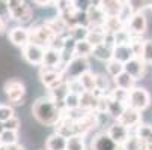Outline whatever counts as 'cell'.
I'll return each mask as SVG.
<instances>
[{
	"instance_id": "cell-1",
	"label": "cell",
	"mask_w": 152,
	"mask_h": 150,
	"mask_svg": "<svg viewBox=\"0 0 152 150\" xmlns=\"http://www.w3.org/2000/svg\"><path fill=\"white\" fill-rule=\"evenodd\" d=\"M32 114L42 126H56L63 116V110L50 96H41L32 105Z\"/></svg>"
},
{
	"instance_id": "cell-2",
	"label": "cell",
	"mask_w": 152,
	"mask_h": 150,
	"mask_svg": "<svg viewBox=\"0 0 152 150\" xmlns=\"http://www.w3.org/2000/svg\"><path fill=\"white\" fill-rule=\"evenodd\" d=\"M9 15L20 24H27L33 20V8L26 0H8Z\"/></svg>"
},
{
	"instance_id": "cell-3",
	"label": "cell",
	"mask_w": 152,
	"mask_h": 150,
	"mask_svg": "<svg viewBox=\"0 0 152 150\" xmlns=\"http://www.w3.org/2000/svg\"><path fill=\"white\" fill-rule=\"evenodd\" d=\"M56 36H59L51 26L47 23V21H42V23L35 24L30 29V42H35V44H39L42 47H50L51 42L56 39Z\"/></svg>"
},
{
	"instance_id": "cell-4",
	"label": "cell",
	"mask_w": 152,
	"mask_h": 150,
	"mask_svg": "<svg viewBox=\"0 0 152 150\" xmlns=\"http://www.w3.org/2000/svg\"><path fill=\"white\" fill-rule=\"evenodd\" d=\"M91 69L89 66V60L88 57H83V56H72V59H69L63 66V75L65 80L69 81V80H75L80 78L84 72H88Z\"/></svg>"
},
{
	"instance_id": "cell-5",
	"label": "cell",
	"mask_w": 152,
	"mask_h": 150,
	"mask_svg": "<svg viewBox=\"0 0 152 150\" xmlns=\"http://www.w3.org/2000/svg\"><path fill=\"white\" fill-rule=\"evenodd\" d=\"M3 90H5V95L9 99L11 104H14V105L24 104V99H26V86H24L23 81H20V80H9V81L5 83Z\"/></svg>"
},
{
	"instance_id": "cell-6",
	"label": "cell",
	"mask_w": 152,
	"mask_h": 150,
	"mask_svg": "<svg viewBox=\"0 0 152 150\" xmlns=\"http://www.w3.org/2000/svg\"><path fill=\"white\" fill-rule=\"evenodd\" d=\"M21 54L23 59L33 66H42V62H44V54H45V47H42L35 42H29L27 45H24L21 48Z\"/></svg>"
},
{
	"instance_id": "cell-7",
	"label": "cell",
	"mask_w": 152,
	"mask_h": 150,
	"mask_svg": "<svg viewBox=\"0 0 152 150\" xmlns=\"http://www.w3.org/2000/svg\"><path fill=\"white\" fill-rule=\"evenodd\" d=\"M39 78H41V83L48 90L59 87L62 83L66 81L62 69H53V68H44V66H42V69L39 72Z\"/></svg>"
},
{
	"instance_id": "cell-8",
	"label": "cell",
	"mask_w": 152,
	"mask_h": 150,
	"mask_svg": "<svg viewBox=\"0 0 152 150\" xmlns=\"http://www.w3.org/2000/svg\"><path fill=\"white\" fill-rule=\"evenodd\" d=\"M128 105L133 107V108H136V110H139V111H145L151 105L149 92L146 89H143V87H134L131 92H129Z\"/></svg>"
},
{
	"instance_id": "cell-9",
	"label": "cell",
	"mask_w": 152,
	"mask_h": 150,
	"mask_svg": "<svg viewBox=\"0 0 152 150\" xmlns=\"http://www.w3.org/2000/svg\"><path fill=\"white\" fill-rule=\"evenodd\" d=\"M98 128V117L96 111H88L86 114L80 116L75 119V134L86 135L89 134L92 129Z\"/></svg>"
},
{
	"instance_id": "cell-10",
	"label": "cell",
	"mask_w": 152,
	"mask_h": 150,
	"mask_svg": "<svg viewBox=\"0 0 152 150\" xmlns=\"http://www.w3.org/2000/svg\"><path fill=\"white\" fill-rule=\"evenodd\" d=\"M91 150H122V149L107 132H101L92 138Z\"/></svg>"
},
{
	"instance_id": "cell-11",
	"label": "cell",
	"mask_w": 152,
	"mask_h": 150,
	"mask_svg": "<svg viewBox=\"0 0 152 150\" xmlns=\"http://www.w3.org/2000/svg\"><path fill=\"white\" fill-rule=\"evenodd\" d=\"M63 54L62 51L53 48V47H47L45 48V54H44V62L42 66L44 68H53V69H62L63 71Z\"/></svg>"
},
{
	"instance_id": "cell-12",
	"label": "cell",
	"mask_w": 152,
	"mask_h": 150,
	"mask_svg": "<svg viewBox=\"0 0 152 150\" xmlns=\"http://www.w3.org/2000/svg\"><path fill=\"white\" fill-rule=\"evenodd\" d=\"M124 68L125 71L129 74V75H133L136 80H140L146 75V69H148V65L145 63V60L142 57H133L131 60H128L126 63H124Z\"/></svg>"
},
{
	"instance_id": "cell-13",
	"label": "cell",
	"mask_w": 152,
	"mask_h": 150,
	"mask_svg": "<svg viewBox=\"0 0 152 150\" xmlns=\"http://www.w3.org/2000/svg\"><path fill=\"white\" fill-rule=\"evenodd\" d=\"M118 122L125 125L128 129H136V128L142 123V111H139V110L128 105L125 108V111L122 113V116L118 119Z\"/></svg>"
},
{
	"instance_id": "cell-14",
	"label": "cell",
	"mask_w": 152,
	"mask_h": 150,
	"mask_svg": "<svg viewBox=\"0 0 152 150\" xmlns=\"http://www.w3.org/2000/svg\"><path fill=\"white\" fill-rule=\"evenodd\" d=\"M126 29L131 32L133 35H137V36H143L146 33V29H148V21H146V17L143 12H136L133 14V17L129 18V21L126 23Z\"/></svg>"
},
{
	"instance_id": "cell-15",
	"label": "cell",
	"mask_w": 152,
	"mask_h": 150,
	"mask_svg": "<svg viewBox=\"0 0 152 150\" xmlns=\"http://www.w3.org/2000/svg\"><path fill=\"white\" fill-rule=\"evenodd\" d=\"M129 131H131V129H128L125 125H122L121 122L115 120L112 125H108V128H107L105 132L110 135L119 146H122V144L126 141V138L131 135V134H129Z\"/></svg>"
},
{
	"instance_id": "cell-16",
	"label": "cell",
	"mask_w": 152,
	"mask_h": 150,
	"mask_svg": "<svg viewBox=\"0 0 152 150\" xmlns=\"http://www.w3.org/2000/svg\"><path fill=\"white\" fill-rule=\"evenodd\" d=\"M9 41L15 47H20L23 48L24 45H27L30 42V29H26L23 26H18V27H14L11 29L9 32Z\"/></svg>"
},
{
	"instance_id": "cell-17",
	"label": "cell",
	"mask_w": 152,
	"mask_h": 150,
	"mask_svg": "<svg viewBox=\"0 0 152 150\" xmlns=\"http://www.w3.org/2000/svg\"><path fill=\"white\" fill-rule=\"evenodd\" d=\"M75 119H77V117L63 113L62 119H60V120L57 122V125H56V132L65 135L66 138L71 137V135H74V134H75Z\"/></svg>"
},
{
	"instance_id": "cell-18",
	"label": "cell",
	"mask_w": 152,
	"mask_h": 150,
	"mask_svg": "<svg viewBox=\"0 0 152 150\" xmlns=\"http://www.w3.org/2000/svg\"><path fill=\"white\" fill-rule=\"evenodd\" d=\"M86 18H88L89 26H104L107 14L99 5H92L88 11H86Z\"/></svg>"
},
{
	"instance_id": "cell-19",
	"label": "cell",
	"mask_w": 152,
	"mask_h": 150,
	"mask_svg": "<svg viewBox=\"0 0 152 150\" xmlns=\"http://www.w3.org/2000/svg\"><path fill=\"white\" fill-rule=\"evenodd\" d=\"M99 95H104V93H101L98 90H94V92H88V90H86V92H83L81 96H80V110L95 111Z\"/></svg>"
},
{
	"instance_id": "cell-20",
	"label": "cell",
	"mask_w": 152,
	"mask_h": 150,
	"mask_svg": "<svg viewBox=\"0 0 152 150\" xmlns=\"http://www.w3.org/2000/svg\"><path fill=\"white\" fill-rule=\"evenodd\" d=\"M113 51H115V45L112 44V42H102V44L94 47V53L92 56L101 62H108L110 59H113Z\"/></svg>"
},
{
	"instance_id": "cell-21",
	"label": "cell",
	"mask_w": 152,
	"mask_h": 150,
	"mask_svg": "<svg viewBox=\"0 0 152 150\" xmlns=\"http://www.w3.org/2000/svg\"><path fill=\"white\" fill-rule=\"evenodd\" d=\"M133 57H136L133 45L131 44H122V45H115V51H113V59L126 63L128 60H131Z\"/></svg>"
},
{
	"instance_id": "cell-22",
	"label": "cell",
	"mask_w": 152,
	"mask_h": 150,
	"mask_svg": "<svg viewBox=\"0 0 152 150\" xmlns=\"http://www.w3.org/2000/svg\"><path fill=\"white\" fill-rule=\"evenodd\" d=\"M66 144H68V138L59 134V132H54L51 134L47 141H45V149L47 150H66Z\"/></svg>"
},
{
	"instance_id": "cell-23",
	"label": "cell",
	"mask_w": 152,
	"mask_h": 150,
	"mask_svg": "<svg viewBox=\"0 0 152 150\" xmlns=\"http://www.w3.org/2000/svg\"><path fill=\"white\" fill-rule=\"evenodd\" d=\"M69 93V87H68V83L65 81V83H62L59 87H56V89H51L50 90V93H48V96L60 107V108L65 111V108H63V101H65V98H66V95Z\"/></svg>"
},
{
	"instance_id": "cell-24",
	"label": "cell",
	"mask_w": 152,
	"mask_h": 150,
	"mask_svg": "<svg viewBox=\"0 0 152 150\" xmlns=\"http://www.w3.org/2000/svg\"><path fill=\"white\" fill-rule=\"evenodd\" d=\"M125 27H126L125 21L119 15H107L105 23H104V29H105L107 33H116V32H119Z\"/></svg>"
},
{
	"instance_id": "cell-25",
	"label": "cell",
	"mask_w": 152,
	"mask_h": 150,
	"mask_svg": "<svg viewBox=\"0 0 152 150\" xmlns=\"http://www.w3.org/2000/svg\"><path fill=\"white\" fill-rule=\"evenodd\" d=\"M113 81H115L116 87H121V89H125V90H133L136 87V81L137 80L133 75H129L126 71H124L118 77H115Z\"/></svg>"
},
{
	"instance_id": "cell-26",
	"label": "cell",
	"mask_w": 152,
	"mask_h": 150,
	"mask_svg": "<svg viewBox=\"0 0 152 150\" xmlns=\"http://www.w3.org/2000/svg\"><path fill=\"white\" fill-rule=\"evenodd\" d=\"M126 104H124V102H121V101H116V99H113V98H110V95H108V105H107V113L112 116V119L113 120H118L121 116H122V113L125 111V108H126Z\"/></svg>"
},
{
	"instance_id": "cell-27",
	"label": "cell",
	"mask_w": 152,
	"mask_h": 150,
	"mask_svg": "<svg viewBox=\"0 0 152 150\" xmlns=\"http://www.w3.org/2000/svg\"><path fill=\"white\" fill-rule=\"evenodd\" d=\"M121 149L122 150H148V146L142 138H139L134 134V135H129L126 138V141L121 146Z\"/></svg>"
},
{
	"instance_id": "cell-28",
	"label": "cell",
	"mask_w": 152,
	"mask_h": 150,
	"mask_svg": "<svg viewBox=\"0 0 152 150\" xmlns=\"http://www.w3.org/2000/svg\"><path fill=\"white\" fill-rule=\"evenodd\" d=\"M124 5V0H101V8L107 15H119Z\"/></svg>"
},
{
	"instance_id": "cell-29",
	"label": "cell",
	"mask_w": 152,
	"mask_h": 150,
	"mask_svg": "<svg viewBox=\"0 0 152 150\" xmlns=\"http://www.w3.org/2000/svg\"><path fill=\"white\" fill-rule=\"evenodd\" d=\"M94 53V45L88 39H81L77 41L74 45V56H83V57H89Z\"/></svg>"
},
{
	"instance_id": "cell-30",
	"label": "cell",
	"mask_w": 152,
	"mask_h": 150,
	"mask_svg": "<svg viewBox=\"0 0 152 150\" xmlns=\"http://www.w3.org/2000/svg\"><path fill=\"white\" fill-rule=\"evenodd\" d=\"M80 93H75V92H71L66 95V98H65L63 101V108L65 111H77L80 110Z\"/></svg>"
},
{
	"instance_id": "cell-31",
	"label": "cell",
	"mask_w": 152,
	"mask_h": 150,
	"mask_svg": "<svg viewBox=\"0 0 152 150\" xmlns=\"http://www.w3.org/2000/svg\"><path fill=\"white\" fill-rule=\"evenodd\" d=\"M88 33H89V26H84V24H77V26H72L68 29V36L72 38L75 42L86 39Z\"/></svg>"
},
{
	"instance_id": "cell-32",
	"label": "cell",
	"mask_w": 152,
	"mask_h": 150,
	"mask_svg": "<svg viewBox=\"0 0 152 150\" xmlns=\"http://www.w3.org/2000/svg\"><path fill=\"white\" fill-rule=\"evenodd\" d=\"M80 81H81V84H83L84 90H88V92L96 90V74H94L91 69H89L88 72H84V74L80 77Z\"/></svg>"
},
{
	"instance_id": "cell-33",
	"label": "cell",
	"mask_w": 152,
	"mask_h": 150,
	"mask_svg": "<svg viewBox=\"0 0 152 150\" xmlns=\"http://www.w3.org/2000/svg\"><path fill=\"white\" fill-rule=\"evenodd\" d=\"M105 71H107V74L110 75L112 78H115L121 72H124L125 68H124V63L122 62H119L116 59H110L108 62H105Z\"/></svg>"
},
{
	"instance_id": "cell-34",
	"label": "cell",
	"mask_w": 152,
	"mask_h": 150,
	"mask_svg": "<svg viewBox=\"0 0 152 150\" xmlns=\"http://www.w3.org/2000/svg\"><path fill=\"white\" fill-rule=\"evenodd\" d=\"M66 150H86V143H84V135L74 134L68 137V144Z\"/></svg>"
},
{
	"instance_id": "cell-35",
	"label": "cell",
	"mask_w": 152,
	"mask_h": 150,
	"mask_svg": "<svg viewBox=\"0 0 152 150\" xmlns=\"http://www.w3.org/2000/svg\"><path fill=\"white\" fill-rule=\"evenodd\" d=\"M139 138H142L145 143H146V146H148V143L152 140V125H143V123H140L137 128H136V132H134Z\"/></svg>"
},
{
	"instance_id": "cell-36",
	"label": "cell",
	"mask_w": 152,
	"mask_h": 150,
	"mask_svg": "<svg viewBox=\"0 0 152 150\" xmlns=\"http://www.w3.org/2000/svg\"><path fill=\"white\" fill-rule=\"evenodd\" d=\"M128 6L133 9V12H143L146 8H152V0H125Z\"/></svg>"
},
{
	"instance_id": "cell-37",
	"label": "cell",
	"mask_w": 152,
	"mask_h": 150,
	"mask_svg": "<svg viewBox=\"0 0 152 150\" xmlns=\"http://www.w3.org/2000/svg\"><path fill=\"white\" fill-rule=\"evenodd\" d=\"M18 143V134L17 131H11V129H5L0 135V146H8V144H14Z\"/></svg>"
},
{
	"instance_id": "cell-38",
	"label": "cell",
	"mask_w": 152,
	"mask_h": 150,
	"mask_svg": "<svg viewBox=\"0 0 152 150\" xmlns=\"http://www.w3.org/2000/svg\"><path fill=\"white\" fill-rule=\"evenodd\" d=\"M108 77L105 74H96V90L101 93H107V90H110V81H108Z\"/></svg>"
},
{
	"instance_id": "cell-39",
	"label": "cell",
	"mask_w": 152,
	"mask_h": 150,
	"mask_svg": "<svg viewBox=\"0 0 152 150\" xmlns=\"http://www.w3.org/2000/svg\"><path fill=\"white\" fill-rule=\"evenodd\" d=\"M129 92H131V90H125V89H121V87H115L108 95H110V98H113V99H116V101H121V102H124V104L128 105Z\"/></svg>"
},
{
	"instance_id": "cell-40",
	"label": "cell",
	"mask_w": 152,
	"mask_h": 150,
	"mask_svg": "<svg viewBox=\"0 0 152 150\" xmlns=\"http://www.w3.org/2000/svg\"><path fill=\"white\" fill-rule=\"evenodd\" d=\"M142 59L145 60L146 65H152V41H151V39H145Z\"/></svg>"
},
{
	"instance_id": "cell-41",
	"label": "cell",
	"mask_w": 152,
	"mask_h": 150,
	"mask_svg": "<svg viewBox=\"0 0 152 150\" xmlns=\"http://www.w3.org/2000/svg\"><path fill=\"white\" fill-rule=\"evenodd\" d=\"M14 116H15V111L11 105H2L0 104V122L5 123Z\"/></svg>"
},
{
	"instance_id": "cell-42",
	"label": "cell",
	"mask_w": 152,
	"mask_h": 150,
	"mask_svg": "<svg viewBox=\"0 0 152 150\" xmlns=\"http://www.w3.org/2000/svg\"><path fill=\"white\" fill-rule=\"evenodd\" d=\"M20 126H21V123H20V119L18 117H11L8 122H5V129H11V131H18L20 129Z\"/></svg>"
},
{
	"instance_id": "cell-43",
	"label": "cell",
	"mask_w": 152,
	"mask_h": 150,
	"mask_svg": "<svg viewBox=\"0 0 152 150\" xmlns=\"http://www.w3.org/2000/svg\"><path fill=\"white\" fill-rule=\"evenodd\" d=\"M0 17L9 18V8H8V0H0Z\"/></svg>"
},
{
	"instance_id": "cell-44",
	"label": "cell",
	"mask_w": 152,
	"mask_h": 150,
	"mask_svg": "<svg viewBox=\"0 0 152 150\" xmlns=\"http://www.w3.org/2000/svg\"><path fill=\"white\" fill-rule=\"evenodd\" d=\"M0 150H24V147L18 143H14V144H8V146H0Z\"/></svg>"
},
{
	"instance_id": "cell-45",
	"label": "cell",
	"mask_w": 152,
	"mask_h": 150,
	"mask_svg": "<svg viewBox=\"0 0 152 150\" xmlns=\"http://www.w3.org/2000/svg\"><path fill=\"white\" fill-rule=\"evenodd\" d=\"M32 2L36 5V6H41V8H45V6H50V5H54L56 0H32Z\"/></svg>"
},
{
	"instance_id": "cell-46",
	"label": "cell",
	"mask_w": 152,
	"mask_h": 150,
	"mask_svg": "<svg viewBox=\"0 0 152 150\" xmlns=\"http://www.w3.org/2000/svg\"><path fill=\"white\" fill-rule=\"evenodd\" d=\"M5 29H6V20L3 17H0V35L5 32Z\"/></svg>"
},
{
	"instance_id": "cell-47",
	"label": "cell",
	"mask_w": 152,
	"mask_h": 150,
	"mask_svg": "<svg viewBox=\"0 0 152 150\" xmlns=\"http://www.w3.org/2000/svg\"><path fill=\"white\" fill-rule=\"evenodd\" d=\"M3 131H5V123H3V122H0V135H2Z\"/></svg>"
},
{
	"instance_id": "cell-48",
	"label": "cell",
	"mask_w": 152,
	"mask_h": 150,
	"mask_svg": "<svg viewBox=\"0 0 152 150\" xmlns=\"http://www.w3.org/2000/svg\"><path fill=\"white\" fill-rule=\"evenodd\" d=\"M148 150H152V140L148 143Z\"/></svg>"
}]
</instances>
